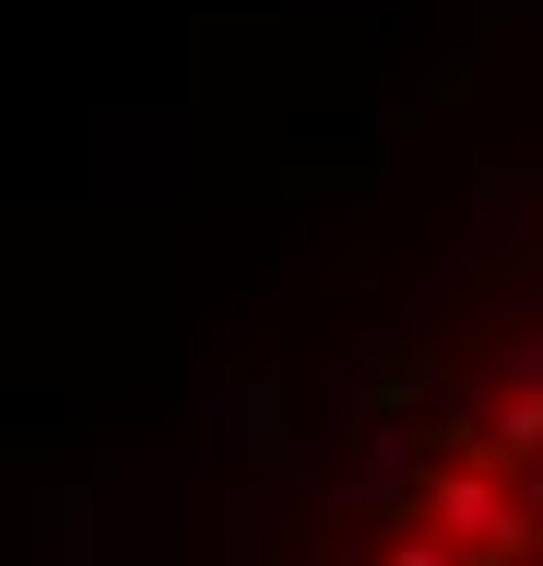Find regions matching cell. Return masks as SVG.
Masks as SVG:
<instances>
[{"label":"cell","mask_w":543,"mask_h":566,"mask_svg":"<svg viewBox=\"0 0 543 566\" xmlns=\"http://www.w3.org/2000/svg\"><path fill=\"white\" fill-rule=\"evenodd\" d=\"M355 566H543V331L437 413Z\"/></svg>","instance_id":"6da1fadb"}]
</instances>
